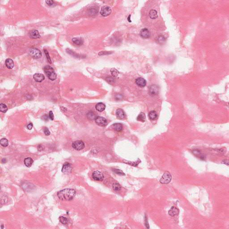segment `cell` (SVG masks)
Instances as JSON below:
<instances>
[{"label":"cell","instance_id":"20","mask_svg":"<svg viewBox=\"0 0 229 229\" xmlns=\"http://www.w3.org/2000/svg\"><path fill=\"white\" fill-rule=\"evenodd\" d=\"M113 128L117 132H120L123 130V126L120 123H115L113 125Z\"/></svg>","mask_w":229,"mask_h":229},{"label":"cell","instance_id":"22","mask_svg":"<svg viewBox=\"0 0 229 229\" xmlns=\"http://www.w3.org/2000/svg\"><path fill=\"white\" fill-rule=\"evenodd\" d=\"M72 42L77 45H81L83 44V39L81 38H74L72 39Z\"/></svg>","mask_w":229,"mask_h":229},{"label":"cell","instance_id":"4","mask_svg":"<svg viewBox=\"0 0 229 229\" xmlns=\"http://www.w3.org/2000/svg\"><path fill=\"white\" fill-rule=\"evenodd\" d=\"M30 55L33 58L37 59L42 56V52L40 50L36 48H31L30 51Z\"/></svg>","mask_w":229,"mask_h":229},{"label":"cell","instance_id":"41","mask_svg":"<svg viewBox=\"0 0 229 229\" xmlns=\"http://www.w3.org/2000/svg\"><path fill=\"white\" fill-rule=\"evenodd\" d=\"M130 17H131V15H130L128 17V21H129V22H131V20H130Z\"/></svg>","mask_w":229,"mask_h":229},{"label":"cell","instance_id":"27","mask_svg":"<svg viewBox=\"0 0 229 229\" xmlns=\"http://www.w3.org/2000/svg\"><path fill=\"white\" fill-rule=\"evenodd\" d=\"M8 110L7 107L4 103H1L0 104V111L1 112L5 113Z\"/></svg>","mask_w":229,"mask_h":229},{"label":"cell","instance_id":"5","mask_svg":"<svg viewBox=\"0 0 229 229\" xmlns=\"http://www.w3.org/2000/svg\"><path fill=\"white\" fill-rule=\"evenodd\" d=\"M159 91V87L157 85H151L149 89V94L152 96L157 95Z\"/></svg>","mask_w":229,"mask_h":229},{"label":"cell","instance_id":"25","mask_svg":"<svg viewBox=\"0 0 229 229\" xmlns=\"http://www.w3.org/2000/svg\"><path fill=\"white\" fill-rule=\"evenodd\" d=\"M146 117L144 113L141 112L137 117V120L142 122H144L145 121Z\"/></svg>","mask_w":229,"mask_h":229},{"label":"cell","instance_id":"12","mask_svg":"<svg viewBox=\"0 0 229 229\" xmlns=\"http://www.w3.org/2000/svg\"><path fill=\"white\" fill-rule=\"evenodd\" d=\"M136 84L140 87H144L146 85V81L142 77H138L136 80Z\"/></svg>","mask_w":229,"mask_h":229},{"label":"cell","instance_id":"38","mask_svg":"<svg viewBox=\"0 0 229 229\" xmlns=\"http://www.w3.org/2000/svg\"><path fill=\"white\" fill-rule=\"evenodd\" d=\"M37 149H38V150L39 151H43L44 149V146L43 145H39L38 147H37Z\"/></svg>","mask_w":229,"mask_h":229},{"label":"cell","instance_id":"24","mask_svg":"<svg viewBox=\"0 0 229 229\" xmlns=\"http://www.w3.org/2000/svg\"><path fill=\"white\" fill-rule=\"evenodd\" d=\"M97 117L96 114L92 112H89L87 114V117L90 120H95Z\"/></svg>","mask_w":229,"mask_h":229},{"label":"cell","instance_id":"23","mask_svg":"<svg viewBox=\"0 0 229 229\" xmlns=\"http://www.w3.org/2000/svg\"><path fill=\"white\" fill-rule=\"evenodd\" d=\"M149 16L152 19H156L157 17V11L154 9L150 10L149 12Z\"/></svg>","mask_w":229,"mask_h":229},{"label":"cell","instance_id":"33","mask_svg":"<svg viewBox=\"0 0 229 229\" xmlns=\"http://www.w3.org/2000/svg\"><path fill=\"white\" fill-rule=\"evenodd\" d=\"M44 52H45V55L47 57V60H48V62L50 64H52V61H51V59L50 58V57L49 56V54H48V52L47 50H44Z\"/></svg>","mask_w":229,"mask_h":229},{"label":"cell","instance_id":"14","mask_svg":"<svg viewBox=\"0 0 229 229\" xmlns=\"http://www.w3.org/2000/svg\"><path fill=\"white\" fill-rule=\"evenodd\" d=\"M29 36L31 39H39L41 37L38 31L36 30H33L30 31L29 33Z\"/></svg>","mask_w":229,"mask_h":229},{"label":"cell","instance_id":"9","mask_svg":"<svg viewBox=\"0 0 229 229\" xmlns=\"http://www.w3.org/2000/svg\"><path fill=\"white\" fill-rule=\"evenodd\" d=\"M93 179L96 181H103L104 179L103 174L99 171H95L92 174Z\"/></svg>","mask_w":229,"mask_h":229},{"label":"cell","instance_id":"18","mask_svg":"<svg viewBox=\"0 0 229 229\" xmlns=\"http://www.w3.org/2000/svg\"><path fill=\"white\" fill-rule=\"evenodd\" d=\"M5 65L7 68L12 69L14 67V62L10 58H8L5 60Z\"/></svg>","mask_w":229,"mask_h":229},{"label":"cell","instance_id":"30","mask_svg":"<svg viewBox=\"0 0 229 229\" xmlns=\"http://www.w3.org/2000/svg\"><path fill=\"white\" fill-rule=\"evenodd\" d=\"M111 72L112 75L114 77H116V76H117L118 75V74H119L118 71L115 68H112L111 70Z\"/></svg>","mask_w":229,"mask_h":229},{"label":"cell","instance_id":"28","mask_svg":"<svg viewBox=\"0 0 229 229\" xmlns=\"http://www.w3.org/2000/svg\"><path fill=\"white\" fill-rule=\"evenodd\" d=\"M113 189H114L115 191H120L121 189V186L120 184L117 183H115L113 184L112 185Z\"/></svg>","mask_w":229,"mask_h":229},{"label":"cell","instance_id":"37","mask_svg":"<svg viewBox=\"0 0 229 229\" xmlns=\"http://www.w3.org/2000/svg\"><path fill=\"white\" fill-rule=\"evenodd\" d=\"M49 118L52 121H53L54 120V115H53V114L52 111H51L49 112Z\"/></svg>","mask_w":229,"mask_h":229},{"label":"cell","instance_id":"39","mask_svg":"<svg viewBox=\"0 0 229 229\" xmlns=\"http://www.w3.org/2000/svg\"><path fill=\"white\" fill-rule=\"evenodd\" d=\"M33 124H32L31 123H30L29 124H28V125H27V129H29V130H31V129H32V127H33Z\"/></svg>","mask_w":229,"mask_h":229},{"label":"cell","instance_id":"3","mask_svg":"<svg viewBox=\"0 0 229 229\" xmlns=\"http://www.w3.org/2000/svg\"><path fill=\"white\" fill-rule=\"evenodd\" d=\"M172 177L171 174L169 172H165L161 177L160 182L162 184H168L171 181Z\"/></svg>","mask_w":229,"mask_h":229},{"label":"cell","instance_id":"11","mask_svg":"<svg viewBox=\"0 0 229 229\" xmlns=\"http://www.w3.org/2000/svg\"><path fill=\"white\" fill-rule=\"evenodd\" d=\"M140 36L144 39H148L150 37V33L148 29L144 28L140 31Z\"/></svg>","mask_w":229,"mask_h":229},{"label":"cell","instance_id":"2","mask_svg":"<svg viewBox=\"0 0 229 229\" xmlns=\"http://www.w3.org/2000/svg\"><path fill=\"white\" fill-rule=\"evenodd\" d=\"M45 73L47 75L48 78L52 81L55 80L57 77V75L55 72L54 69L49 65H46L44 68Z\"/></svg>","mask_w":229,"mask_h":229},{"label":"cell","instance_id":"34","mask_svg":"<svg viewBox=\"0 0 229 229\" xmlns=\"http://www.w3.org/2000/svg\"><path fill=\"white\" fill-rule=\"evenodd\" d=\"M106 80H107V81L108 82V83H112L113 82H114V78H112V77L109 76V77H107L106 78Z\"/></svg>","mask_w":229,"mask_h":229},{"label":"cell","instance_id":"31","mask_svg":"<svg viewBox=\"0 0 229 229\" xmlns=\"http://www.w3.org/2000/svg\"><path fill=\"white\" fill-rule=\"evenodd\" d=\"M112 171H114V172L116 173L118 175H125V173L123 172V171H122L121 170H120V169H113Z\"/></svg>","mask_w":229,"mask_h":229},{"label":"cell","instance_id":"19","mask_svg":"<svg viewBox=\"0 0 229 229\" xmlns=\"http://www.w3.org/2000/svg\"><path fill=\"white\" fill-rule=\"evenodd\" d=\"M149 119L152 121L156 120L157 118V114L154 111H152L148 114Z\"/></svg>","mask_w":229,"mask_h":229},{"label":"cell","instance_id":"29","mask_svg":"<svg viewBox=\"0 0 229 229\" xmlns=\"http://www.w3.org/2000/svg\"><path fill=\"white\" fill-rule=\"evenodd\" d=\"M59 221L62 224L64 225H66L68 223V219L66 217H60L59 218Z\"/></svg>","mask_w":229,"mask_h":229},{"label":"cell","instance_id":"15","mask_svg":"<svg viewBox=\"0 0 229 229\" xmlns=\"http://www.w3.org/2000/svg\"><path fill=\"white\" fill-rule=\"evenodd\" d=\"M116 116L118 119L122 120L125 118V114L123 110L122 109H118L117 110L116 112Z\"/></svg>","mask_w":229,"mask_h":229},{"label":"cell","instance_id":"21","mask_svg":"<svg viewBox=\"0 0 229 229\" xmlns=\"http://www.w3.org/2000/svg\"><path fill=\"white\" fill-rule=\"evenodd\" d=\"M24 164L25 166L28 167L31 166L33 163V160L31 157H27L24 159Z\"/></svg>","mask_w":229,"mask_h":229},{"label":"cell","instance_id":"1","mask_svg":"<svg viewBox=\"0 0 229 229\" xmlns=\"http://www.w3.org/2000/svg\"><path fill=\"white\" fill-rule=\"evenodd\" d=\"M76 192L72 189H64L57 193V196L61 201H69L73 199L76 195Z\"/></svg>","mask_w":229,"mask_h":229},{"label":"cell","instance_id":"17","mask_svg":"<svg viewBox=\"0 0 229 229\" xmlns=\"http://www.w3.org/2000/svg\"><path fill=\"white\" fill-rule=\"evenodd\" d=\"M95 108L99 112H102L104 111L106 108V106L103 103H99L96 105Z\"/></svg>","mask_w":229,"mask_h":229},{"label":"cell","instance_id":"36","mask_svg":"<svg viewBox=\"0 0 229 229\" xmlns=\"http://www.w3.org/2000/svg\"><path fill=\"white\" fill-rule=\"evenodd\" d=\"M44 132L45 134L47 136H49L50 134V132L49 131L48 129L47 128H45L44 129Z\"/></svg>","mask_w":229,"mask_h":229},{"label":"cell","instance_id":"6","mask_svg":"<svg viewBox=\"0 0 229 229\" xmlns=\"http://www.w3.org/2000/svg\"><path fill=\"white\" fill-rule=\"evenodd\" d=\"M72 148L76 150H81L84 148V143L81 141H76L72 144Z\"/></svg>","mask_w":229,"mask_h":229},{"label":"cell","instance_id":"7","mask_svg":"<svg viewBox=\"0 0 229 229\" xmlns=\"http://www.w3.org/2000/svg\"><path fill=\"white\" fill-rule=\"evenodd\" d=\"M97 125L101 127H104L108 124V121L106 119L102 117H98L95 120Z\"/></svg>","mask_w":229,"mask_h":229},{"label":"cell","instance_id":"35","mask_svg":"<svg viewBox=\"0 0 229 229\" xmlns=\"http://www.w3.org/2000/svg\"><path fill=\"white\" fill-rule=\"evenodd\" d=\"M46 3H47V4L49 6H52V5L54 4V1H53V0H46Z\"/></svg>","mask_w":229,"mask_h":229},{"label":"cell","instance_id":"26","mask_svg":"<svg viewBox=\"0 0 229 229\" xmlns=\"http://www.w3.org/2000/svg\"><path fill=\"white\" fill-rule=\"evenodd\" d=\"M0 144L1 145L4 147H7L9 145V141L6 138H2L0 141Z\"/></svg>","mask_w":229,"mask_h":229},{"label":"cell","instance_id":"32","mask_svg":"<svg viewBox=\"0 0 229 229\" xmlns=\"http://www.w3.org/2000/svg\"><path fill=\"white\" fill-rule=\"evenodd\" d=\"M165 40H166L165 38L163 36H159L157 39L158 42L160 44L164 43L165 42Z\"/></svg>","mask_w":229,"mask_h":229},{"label":"cell","instance_id":"13","mask_svg":"<svg viewBox=\"0 0 229 229\" xmlns=\"http://www.w3.org/2000/svg\"><path fill=\"white\" fill-rule=\"evenodd\" d=\"M33 78L35 81L38 82H41L42 81L44 80L45 79V76L44 75L41 73H35L34 76Z\"/></svg>","mask_w":229,"mask_h":229},{"label":"cell","instance_id":"10","mask_svg":"<svg viewBox=\"0 0 229 229\" xmlns=\"http://www.w3.org/2000/svg\"><path fill=\"white\" fill-rule=\"evenodd\" d=\"M72 167L71 165L68 162H66L63 166L62 172L65 174H68L72 172Z\"/></svg>","mask_w":229,"mask_h":229},{"label":"cell","instance_id":"16","mask_svg":"<svg viewBox=\"0 0 229 229\" xmlns=\"http://www.w3.org/2000/svg\"><path fill=\"white\" fill-rule=\"evenodd\" d=\"M180 213V211L179 209L175 207H172L170 209L169 211V214L172 217H174L179 214Z\"/></svg>","mask_w":229,"mask_h":229},{"label":"cell","instance_id":"8","mask_svg":"<svg viewBox=\"0 0 229 229\" xmlns=\"http://www.w3.org/2000/svg\"><path fill=\"white\" fill-rule=\"evenodd\" d=\"M112 12V9L111 8L107 5H105L103 6L100 10V14L103 17L108 16L111 14Z\"/></svg>","mask_w":229,"mask_h":229},{"label":"cell","instance_id":"40","mask_svg":"<svg viewBox=\"0 0 229 229\" xmlns=\"http://www.w3.org/2000/svg\"><path fill=\"white\" fill-rule=\"evenodd\" d=\"M223 162L225 164V165H229V162H228V160H224V161H223Z\"/></svg>","mask_w":229,"mask_h":229}]
</instances>
